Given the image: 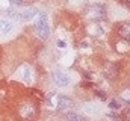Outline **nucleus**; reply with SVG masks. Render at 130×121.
Wrapping results in <instances>:
<instances>
[{"label": "nucleus", "instance_id": "17", "mask_svg": "<svg viewBox=\"0 0 130 121\" xmlns=\"http://www.w3.org/2000/svg\"><path fill=\"white\" fill-rule=\"evenodd\" d=\"M126 5H127V6L130 8V0H126Z\"/></svg>", "mask_w": 130, "mask_h": 121}, {"label": "nucleus", "instance_id": "2", "mask_svg": "<svg viewBox=\"0 0 130 121\" xmlns=\"http://www.w3.org/2000/svg\"><path fill=\"white\" fill-rule=\"evenodd\" d=\"M85 15L91 21H101V20L106 18V8L103 5H98V3H92L86 8Z\"/></svg>", "mask_w": 130, "mask_h": 121}, {"label": "nucleus", "instance_id": "3", "mask_svg": "<svg viewBox=\"0 0 130 121\" xmlns=\"http://www.w3.org/2000/svg\"><path fill=\"white\" fill-rule=\"evenodd\" d=\"M36 15H38V11L35 8H26V9H21V11H15L12 18L17 20V21H20V23H29Z\"/></svg>", "mask_w": 130, "mask_h": 121}, {"label": "nucleus", "instance_id": "1", "mask_svg": "<svg viewBox=\"0 0 130 121\" xmlns=\"http://www.w3.org/2000/svg\"><path fill=\"white\" fill-rule=\"evenodd\" d=\"M33 30L38 35V38L41 39H48L50 36V26H48V20H47V14L45 12H38V20L33 24Z\"/></svg>", "mask_w": 130, "mask_h": 121}, {"label": "nucleus", "instance_id": "7", "mask_svg": "<svg viewBox=\"0 0 130 121\" xmlns=\"http://www.w3.org/2000/svg\"><path fill=\"white\" fill-rule=\"evenodd\" d=\"M103 76L109 80H112L118 76V65L117 64H112V62H107L103 68Z\"/></svg>", "mask_w": 130, "mask_h": 121}, {"label": "nucleus", "instance_id": "15", "mask_svg": "<svg viewBox=\"0 0 130 121\" xmlns=\"http://www.w3.org/2000/svg\"><path fill=\"white\" fill-rule=\"evenodd\" d=\"M126 118H127V120L130 121V108H129L127 111H126Z\"/></svg>", "mask_w": 130, "mask_h": 121}, {"label": "nucleus", "instance_id": "14", "mask_svg": "<svg viewBox=\"0 0 130 121\" xmlns=\"http://www.w3.org/2000/svg\"><path fill=\"white\" fill-rule=\"evenodd\" d=\"M95 94L101 98V100H106V94L104 92H101V91H98V89H95Z\"/></svg>", "mask_w": 130, "mask_h": 121}, {"label": "nucleus", "instance_id": "9", "mask_svg": "<svg viewBox=\"0 0 130 121\" xmlns=\"http://www.w3.org/2000/svg\"><path fill=\"white\" fill-rule=\"evenodd\" d=\"M118 35H120L121 38L130 39V21H127V23H123V24L118 27Z\"/></svg>", "mask_w": 130, "mask_h": 121}, {"label": "nucleus", "instance_id": "11", "mask_svg": "<svg viewBox=\"0 0 130 121\" xmlns=\"http://www.w3.org/2000/svg\"><path fill=\"white\" fill-rule=\"evenodd\" d=\"M21 77H23V80H24V82H30L32 76H30V68H29V67H24V68H23Z\"/></svg>", "mask_w": 130, "mask_h": 121}, {"label": "nucleus", "instance_id": "4", "mask_svg": "<svg viewBox=\"0 0 130 121\" xmlns=\"http://www.w3.org/2000/svg\"><path fill=\"white\" fill-rule=\"evenodd\" d=\"M18 115L20 118H23L24 121H30L35 117V106L32 103H23L18 108Z\"/></svg>", "mask_w": 130, "mask_h": 121}, {"label": "nucleus", "instance_id": "12", "mask_svg": "<svg viewBox=\"0 0 130 121\" xmlns=\"http://www.w3.org/2000/svg\"><path fill=\"white\" fill-rule=\"evenodd\" d=\"M9 2L15 6H26L29 3V0H9Z\"/></svg>", "mask_w": 130, "mask_h": 121}, {"label": "nucleus", "instance_id": "8", "mask_svg": "<svg viewBox=\"0 0 130 121\" xmlns=\"http://www.w3.org/2000/svg\"><path fill=\"white\" fill-rule=\"evenodd\" d=\"M14 23L9 21V20L0 18V36H8L14 32Z\"/></svg>", "mask_w": 130, "mask_h": 121}, {"label": "nucleus", "instance_id": "16", "mask_svg": "<svg viewBox=\"0 0 130 121\" xmlns=\"http://www.w3.org/2000/svg\"><path fill=\"white\" fill-rule=\"evenodd\" d=\"M58 46H59V47H65V43H62V41H58Z\"/></svg>", "mask_w": 130, "mask_h": 121}, {"label": "nucleus", "instance_id": "6", "mask_svg": "<svg viewBox=\"0 0 130 121\" xmlns=\"http://www.w3.org/2000/svg\"><path fill=\"white\" fill-rule=\"evenodd\" d=\"M54 103H56V108L59 111H68V109L74 108V102L70 97H67V95H56Z\"/></svg>", "mask_w": 130, "mask_h": 121}, {"label": "nucleus", "instance_id": "5", "mask_svg": "<svg viewBox=\"0 0 130 121\" xmlns=\"http://www.w3.org/2000/svg\"><path fill=\"white\" fill-rule=\"evenodd\" d=\"M51 79H53V82L56 83V86H61V88H65L71 83V79L68 74L62 73V71H53L51 73Z\"/></svg>", "mask_w": 130, "mask_h": 121}, {"label": "nucleus", "instance_id": "10", "mask_svg": "<svg viewBox=\"0 0 130 121\" xmlns=\"http://www.w3.org/2000/svg\"><path fill=\"white\" fill-rule=\"evenodd\" d=\"M65 120H67V121H85V118H83L82 115L76 114V112H67Z\"/></svg>", "mask_w": 130, "mask_h": 121}, {"label": "nucleus", "instance_id": "13", "mask_svg": "<svg viewBox=\"0 0 130 121\" xmlns=\"http://www.w3.org/2000/svg\"><path fill=\"white\" fill-rule=\"evenodd\" d=\"M120 106H121V102H117V100L110 102V108L112 109H120Z\"/></svg>", "mask_w": 130, "mask_h": 121}]
</instances>
